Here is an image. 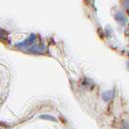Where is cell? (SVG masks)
<instances>
[{"label": "cell", "instance_id": "cell-1", "mask_svg": "<svg viewBox=\"0 0 129 129\" xmlns=\"http://www.w3.org/2000/svg\"><path fill=\"white\" fill-rule=\"evenodd\" d=\"M114 96V90L113 89H110V90H107L103 92L102 94V99H103L105 102H109L112 100V98Z\"/></svg>", "mask_w": 129, "mask_h": 129}, {"label": "cell", "instance_id": "cell-2", "mask_svg": "<svg viewBox=\"0 0 129 129\" xmlns=\"http://www.w3.org/2000/svg\"><path fill=\"white\" fill-rule=\"evenodd\" d=\"M40 118H45V119L52 120V121H57V119H56L54 116H49V115H42V116H40Z\"/></svg>", "mask_w": 129, "mask_h": 129}]
</instances>
